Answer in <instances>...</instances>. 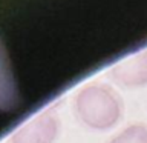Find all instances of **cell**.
Masks as SVG:
<instances>
[{"mask_svg": "<svg viewBox=\"0 0 147 143\" xmlns=\"http://www.w3.org/2000/svg\"><path fill=\"white\" fill-rule=\"evenodd\" d=\"M58 134V120L45 111L26 122L11 136L9 143H52Z\"/></svg>", "mask_w": 147, "mask_h": 143, "instance_id": "2", "label": "cell"}, {"mask_svg": "<svg viewBox=\"0 0 147 143\" xmlns=\"http://www.w3.org/2000/svg\"><path fill=\"white\" fill-rule=\"evenodd\" d=\"M75 111L86 126L104 131L117 125L123 114V103L118 94L109 86L90 83L77 94Z\"/></svg>", "mask_w": 147, "mask_h": 143, "instance_id": "1", "label": "cell"}, {"mask_svg": "<svg viewBox=\"0 0 147 143\" xmlns=\"http://www.w3.org/2000/svg\"><path fill=\"white\" fill-rule=\"evenodd\" d=\"M109 143H147V125L133 123L117 134Z\"/></svg>", "mask_w": 147, "mask_h": 143, "instance_id": "4", "label": "cell"}, {"mask_svg": "<svg viewBox=\"0 0 147 143\" xmlns=\"http://www.w3.org/2000/svg\"><path fill=\"white\" fill-rule=\"evenodd\" d=\"M112 78L126 88H142L147 85V49L129 55L112 68Z\"/></svg>", "mask_w": 147, "mask_h": 143, "instance_id": "3", "label": "cell"}]
</instances>
